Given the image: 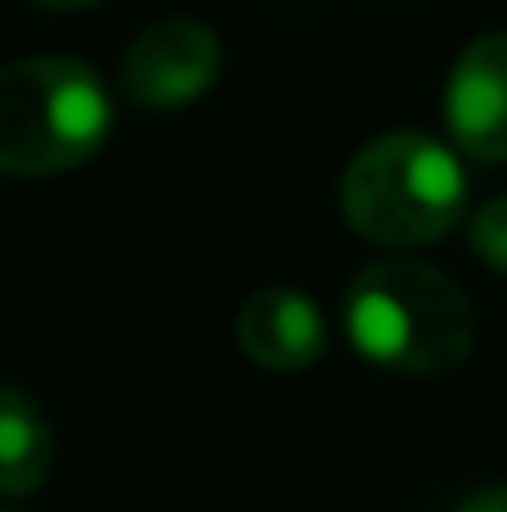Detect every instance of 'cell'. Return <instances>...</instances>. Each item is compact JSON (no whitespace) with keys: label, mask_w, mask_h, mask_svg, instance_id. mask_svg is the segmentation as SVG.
<instances>
[{"label":"cell","mask_w":507,"mask_h":512,"mask_svg":"<svg viewBox=\"0 0 507 512\" xmlns=\"http://www.w3.org/2000/svg\"><path fill=\"white\" fill-rule=\"evenodd\" d=\"M343 319L368 363L403 378H443L463 368L478 343V314L458 279L418 259L368 264L348 284Z\"/></svg>","instance_id":"6da1fadb"},{"label":"cell","mask_w":507,"mask_h":512,"mask_svg":"<svg viewBox=\"0 0 507 512\" xmlns=\"http://www.w3.org/2000/svg\"><path fill=\"white\" fill-rule=\"evenodd\" d=\"M343 219L358 239L388 249H418L443 239L468 209L463 160L418 130L368 140L338 184Z\"/></svg>","instance_id":"7a4b0ae2"},{"label":"cell","mask_w":507,"mask_h":512,"mask_svg":"<svg viewBox=\"0 0 507 512\" xmlns=\"http://www.w3.org/2000/svg\"><path fill=\"white\" fill-rule=\"evenodd\" d=\"M115 125L105 80L75 55L0 65V174L40 179L85 165Z\"/></svg>","instance_id":"3957f363"},{"label":"cell","mask_w":507,"mask_h":512,"mask_svg":"<svg viewBox=\"0 0 507 512\" xmlns=\"http://www.w3.org/2000/svg\"><path fill=\"white\" fill-rule=\"evenodd\" d=\"M219 65H224L219 35L204 20L174 15V20H160L130 40L125 65H120V85L140 110L169 115V110L194 105L219 80Z\"/></svg>","instance_id":"277c9868"},{"label":"cell","mask_w":507,"mask_h":512,"mask_svg":"<svg viewBox=\"0 0 507 512\" xmlns=\"http://www.w3.org/2000/svg\"><path fill=\"white\" fill-rule=\"evenodd\" d=\"M448 135L483 165L507 160V30L478 35L448 75Z\"/></svg>","instance_id":"5b68a950"},{"label":"cell","mask_w":507,"mask_h":512,"mask_svg":"<svg viewBox=\"0 0 507 512\" xmlns=\"http://www.w3.org/2000/svg\"><path fill=\"white\" fill-rule=\"evenodd\" d=\"M234 339L239 348L274 373H299L309 363L324 358L329 324L319 314V304L299 289H259L244 299L239 319H234Z\"/></svg>","instance_id":"8992f818"},{"label":"cell","mask_w":507,"mask_h":512,"mask_svg":"<svg viewBox=\"0 0 507 512\" xmlns=\"http://www.w3.org/2000/svg\"><path fill=\"white\" fill-rule=\"evenodd\" d=\"M55 468V428L45 408L15 388L0 383V498H30L45 488Z\"/></svg>","instance_id":"52a82bcc"},{"label":"cell","mask_w":507,"mask_h":512,"mask_svg":"<svg viewBox=\"0 0 507 512\" xmlns=\"http://www.w3.org/2000/svg\"><path fill=\"white\" fill-rule=\"evenodd\" d=\"M468 239H473L478 259H483L493 274H507V194H498V199H488V204L473 209Z\"/></svg>","instance_id":"ba28073f"},{"label":"cell","mask_w":507,"mask_h":512,"mask_svg":"<svg viewBox=\"0 0 507 512\" xmlns=\"http://www.w3.org/2000/svg\"><path fill=\"white\" fill-rule=\"evenodd\" d=\"M453 512H507V483H493V488H478L468 493Z\"/></svg>","instance_id":"9c48e42d"},{"label":"cell","mask_w":507,"mask_h":512,"mask_svg":"<svg viewBox=\"0 0 507 512\" xmlns=\"http://www.w3.org/2000/svg\"><path fill=\"white\" fill-rule=\"evenodd\" d=\"M30 5H40V10H90L100 0H30Z\"/></svg>","instance_id":"30bf717a"}]
</instances>
